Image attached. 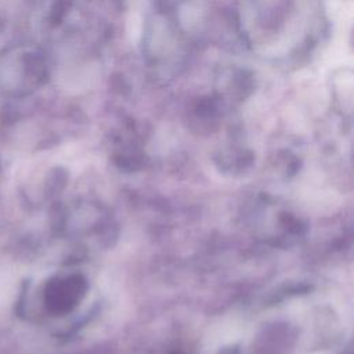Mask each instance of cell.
Segmentation results:
<instances>
[{"mask_svg":"<svg viewBox=\"0 0 354 354\" xmlns=\"http://www.w3.org/2000/svg\"><path fill=\"white\" fill-rule=\"evenodd\" d=\"M239 25L253 53L286 61L317 43L322 18L317 0H242Z\"/></svg>","mask_w":354,"mask_h":354,"instance_id":"1","label":"cell"}]
</instances>
